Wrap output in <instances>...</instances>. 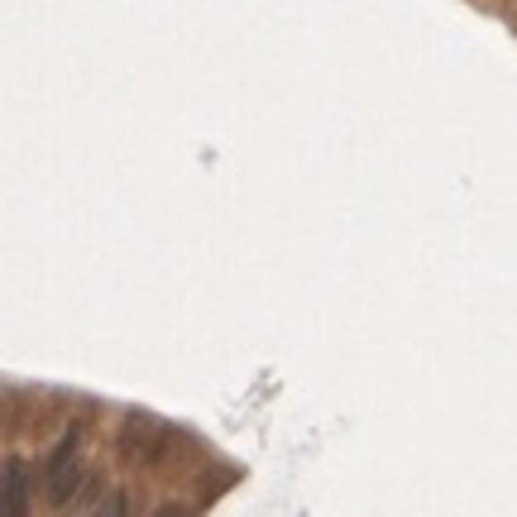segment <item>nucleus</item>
Segmentation results:
<instances>
[{
	"label": "nucleus",
	"instance_id": "obj_1",
	"mask_svg": "<svg viewBox=\"0 0 517 517\" xmlns=\"http://www.w3.org/2000/svg\"><path fill=\"white\" fill-rule=\"evenodd\" d=\"M163 441H168V431L153 422V417H130L125 431H120V451L130 460H144V465L163 455Z\"/></svg>",
	"mask_w": 517,
	"mask_h": 517
},
{
	"label": "nucleus",
	"instance_id": "obj_2",
	"mask_svg": "<svg viewBox=\"0 0 517 517\" xmlns=\"http://www.w3.org/2000/svg\"><path fill=\"white\" fill-rule=\"evenodd\" d=\"M0 474H5V517H30V470H24V460H5Z\"/></svg>",
	"mask_w": 517,
	"mask_h": 517
},
{
	"label": "nucleus",
	"instance_id": "obj_3",
	"mask_svg": "<svg viewBox=\"0 0 517 517\" xmlns=\"http://www.w3.org/2000/svg\"><path fill=\"white\" fill-rule=\"evenodd\" d=\"M125 513H130V498H125L120 488H116V494H106L101 503H96V513H91V517H125Z\"/></svg>",
	"mask_w": 517,
	"mask_h": 517
},
{
	"label": "nucleus",
	"instance_id": "obj_4",
	"mask_svg": "<svg viewBox=\"0 0 517 517\" xmlns=\"http://www.w3.org/2000/svg\"><path fill=\"white\" fill-rule=\"evenodd\" d=\"M153 517H192V513H187V508H159Z\"/></svg>",
	"mask_w": 517,
	"mask_h": 517
},
{
	"label": "nucleus",
	"instance_id": "obj_5",
	"mask_svg": "<svg viewBox=\"0 0 517 517\" xmlns=\"http://www.w3.org/2000/svg\"><path fill=\"white\" fill-rule=\"evenodd\" d=\"M0 517H5V474H0Z\"/></svg>",
	"mask_w": 517,
	"mask_h": 517
}]
</instances>
